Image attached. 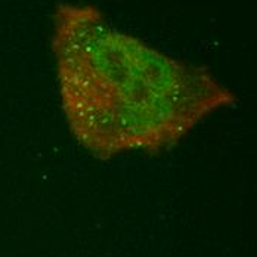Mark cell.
I'll return each mask as SVG.
<instances>
[{
    "label": "cell",
    "mask_w": 257,
    "mask_h": 257,
    "mask_svg": "<svg viewBox=\"0 0 257 257\" xmlns=\"http://www.w3.org/2000/svg\"><path fill=\"white\" fill-rule=\"evenodd\" d=\"M52 52L68 128L101 160L163 153L236 102L207 70L118 30L89 3L56 6Z\"/></svg>",
    "instance_id": "obj_1"
}]
</instances>
